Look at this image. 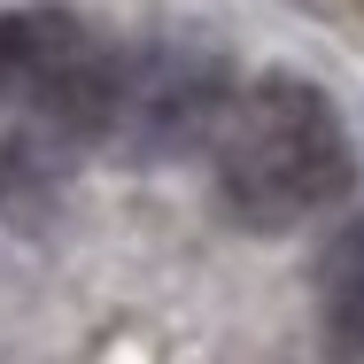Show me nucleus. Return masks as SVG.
I'll return each mask as SVG.
<instances>
[{"label": "nucleus", "instance_id": "nucleus-2", "mask_svg": "<svg viewBox=\"0 0 364 364\" xmlns=\"http://www.w3.org/2000/svg\"><path fill=\"white\" fill-rule=\"evenodd\" d=\"M225 109H232V77H225L218 55L155 47V55H132V63H124V93H117L109 140L124 147V155L171 163V155H186V147L218 140Z\"/></svg>", "mask_w": 364, "mask_h": 364}, {"label": "nucleus", "instance_id": "nucleus-3", "mask_svg": "<svg viewBox=\"0 0 364 364\" xmlns=\"http://www.w3.org/2000/svg\"><path fill=\"white\" fill-rule=\"evenodd\" d=\"M77 47H85V31L70 16H55V8H0V93L39 101Z\"/></svg>", "mask_w": 364, "mask_h": 364}, {"label": "nucleus", "instance_id": "nucleus-4", "mask_svg": "<svg viewBox=\"0 0 364 364\" xmlns=\"http://www.w3.org/2000/svg\"><path fill=\"white\" fill-rule=\"evenodd\" d=\"M326 326H333V341L341 349H357L364 357V218H349L333 232V248H326Z\"/></svg>", "mask_w": 364, "mask_h": 364}, {"label": "nucleus", "instance_id": "nucleus-1", "mask_svg": "<svg viewBox=\"0 0 364 364\" xmlns=\"http://www.w3.org/2000/svg\"><path fill=\"white\" fill-rule=\"evenodd\" d=\"M357 178L349 132L333 101L302 77H264L225 109L218 132V194L240 225H302L310 210L341 202Z\"/></svg>", "mask_w": 364, "mask_h": 364}]
</instances>
